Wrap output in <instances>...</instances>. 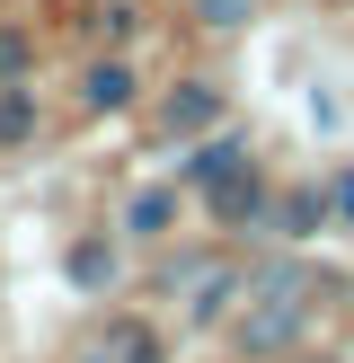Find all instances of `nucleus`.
<instances>
[{
	"label": "nucleus",
	"instance_id": "nucleus-1",
	"mask_svg": "<svg viewBox=\"0 0 354 363\" xmlns=\"http://www.w3.org/2000/svg\"><path fill=\"white\" fill-rule=\"evenodd\" d=\"M248 293H257V311H239V354L266 363L283 354L301 328L319 319V275L310 266H275V275H248Z\"/></svg>",
	"mask_w": 354,
	"mask_h": 363
},
{
	"label": "nucleus",
	"instance_id": "nucleus-2",
	"mask_svg": "<svg viewBox=\"0 0 354 363\" xmlns=\"http://www.w3.org/2000/svg\"><path fill=\"white\" fill-rule=\"evenodd\" d=\"M212 124H222V89L212 80H177L169 98H159V133L169 142H204Z\"/></svg>",
	"mask_w": 354,
	"mask_h": 363
},
{
	"label": "nucleus",
	"instance_id": "nucleus-3",
	"mask_svg": "<svg viewBox=\"0 0 354 363\" xmlns=\"http://www.w3.org/2000/svg\"><path fill=\"white\" fill-rule=\"evenodd\" d=\"M230 169H248V133H230V124H212V133L195 142L186 160H177V186H222Z\"/></svg>",
	"mask_w": 354,
	"mask_h": 363
},
{
	"label": "nucleus",
	"instance_id": "nucleus-4",
	"mask_svg": "<svg viewBox=\"0 0 354 363\" xmlns=\"http://www.w3.org/2000/svg\"><path fill=\"white\" fill-rule=\"evenodd\" d=\"M204 195H212V222H230V230H239V222H266V177H257V160L230 169L222 186H204Z\"/></svg>",
	"mask_w": 354,
	"mask_h": 363
},
{
	"label": "nucleus",
	"instance_id": "nucleus-5",
	"mask_svg": "<svg viewBox=\"0 0 354 363\" xmlns=\"http://www.w3.org/2000/svg\"><path fill=\"white\" fill-rule=\"evenodd\" d=\"M98 363H169V337H159L151 319H106Z\"/></svg>",
	"mask_w": 354,
	"mask_h": 363
},
{
	"label": "nucleus",
	"instance_id": "nucleus-6",
	"mask_svg": "<svg viewBox=\"0 0 354 363\" xmlns=\"http://www.w3.org/2000/svg\"><path fill=\"white\" fill-rule=\"evenodd\" d=\"M80 106H88V116H115V106H133V62H124V53L88 62V80H80Z\"/></svg>",
	"mask_w": 354,
	"mask_h": 363
},
{
	"label": "nucleus",
	"instance_id": "nucleus-7",
	"mask_svg": "<svg viewBox=\"0 0 354 363\" xmlns=\"http://www.w3.org/2000/svg\"><path fill=\"white\" fill-rule=\"evenodd\" d=\"M239 293H248L239 266H212V275H195V328H222V319L239 311Z\"/></svg>",
	"mask_w": 354,
	"mask_h": 363
},
{
	"label": "nucleus",
	"instance_id": "nucleus-8",
	"mask_svg": "<svg viewBox=\"0 0 354 363\" xmlns=\"http://www.w3.org/2000/svg\"><path fill=\"white\" fill-rule=\"evenodd\" d=\"M71 284H80V293H106V284H115V248L106 240H71Z\"/></svg>",
	"mask_w": 354,
	"mask_h": 363
},
{
	"label": "nucleus",
	"instance_id": "nucleus-9",
	"mask_svg": "<svg viewBox=\"0 0 354 363\" xmlns=\"http://www.w3.org/2000/svg\"><path fill=\"white\" fill-rule=\"evenodd\" d=\"M169 222H177V186H151V195L124 204V230H133V240H159Z\"/></svg>",
	"mask_w": 354,
	"mask_h": 363
},
{
	"label": "nucleus",
	"instance_id": "nucleus-10",
	"mask_svg": "<svg viewBox=\"0 0 354 363\" xmlns=\"http://www.w3.org/2000/svg\"><path fill=\"white\" fill-rule=\"evenodd\" d=\"M35 124H45V116H35V89L27 80H0V142H35Z\"/></svg>",
	"mask_w": 354,
	"mask_h": 363
},
{
	"label": "nucleus",
	"instance_id": "nucleus-11",
	"mask_svg": "<svg viewBox=\"0 0 354 363\" xmlns=\"http://www.w3.org/2000/svg\"><path fill=\"white\" fill-rule=\"evenodd\" d=\"M133 27H142V9H133V0H98V9H88V35H98L106 53H124V45H133Z\"/></svg>",
	"mask_w": 354,
	"mask_h": 363
},
{
	"label": "nucleus",
	"instance_id": "nucleus-12",
	"mask_svg": "<svg viewBox=\"0 0 354 363\" xmlns=\"http://www.w3.org/2000/svg\"><path fill=\"white\" fill-rule=\"evenodd\" d=\"M319 222H328V195H283V204H275V230H292V240L319 230Z\"/></svg>",
	"mask_w": 354,
	"mask_h": 363
},
{
	"label": "nucleus",
	"instance_id": "nucleus-13",
	"mask_svg": "<svg viewBox=\"0 0 354 363\" xmlns=\"http://www.w3.org/2000/svg\"><path fill=\"white\" fill-rule=\"evenodd\" d=\"M27 62H35V35L0 18V80H27Z\"/></svg>",
	"mask_w": 354,
	"mask_h": 363
},
{
	"label": "nucleus",
	"instance_id": "nucleus-14",
	"mask_svg": "<svg viewBox=\"0 0 354 363\" xmlns=\"http://www.w3.org/2000/svg\"><path fill=\"white\" fill-rule=\"evenodd\" d=\"M195 18H204L212 35H230V27H239V18H248V0H195Z\"/></svg>",
	"mask_w": 354,
	"mask_h": 363
},
{
	"label": "nucleus",
	"instance_id": "nucleus-15",
	"mask_svg": "<svg viewBox=\"0 0 354 363\" xmlns=\"http://www.w3.org/2000/svg\"><path fill=\"white\" fill-rule=\"evenodd\" d=\"M328 213H336V222H354V169L328 177Z\"/></svg>",
	"mask_w": 354,
	"mask_h": 363
},
{
	"label": "nucleus",
	"instance_id": "nucleus-16",
	"mask_svg": "<svg viewBox=\"0 0 354 363\" xmlns=\"http://www.w3.org/2000/svg\"><path fill=\"white\" fill-rule=\"evenodd\" d=\"M301 363H319V354H301Z\"/></svg>",
	"mask_w": 354,
	"mask_h": 363
}]
</instances>
